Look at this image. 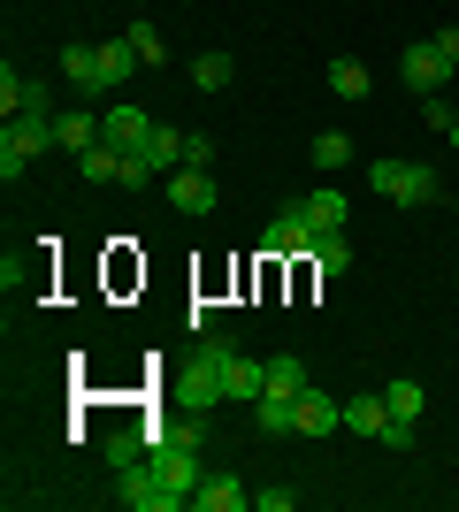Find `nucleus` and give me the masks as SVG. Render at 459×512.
<instances>
[{"mask_svg": "<svg viewBox=\"0 0 459 512\" xmlns=\"http://www.w3.org/2000/svg\"><path fill=\"white\" fill-rule=\"evenodd\" d=\"M131 69H138V46L131 39H100V77H108V92L131 85Z\"/></svg>", "mask_w": 459, "mask_h": 512, "instance_id": "6ab92c4d", "label": "nucleus"}, {"mask_svg": "<svg viewBox=\"0 0 459 512\" xmlns=\"http://www.w3.org/2000/svg\"><path fill=\"white\" fill-rule=\"evenodd\" d=\"M383 406H391L398 421H421V413H429V390H421L414 375H398V383H383Z\"/></svg>", "mask_w": 459, "mask_h": 512, "instance_id": "a211bd4d", "label": "nucleus"}, {"mask_svg": "<svg viewBox=\"0 0 459 512\" xmlns=\"http://www.w3.org/2000/svg\"><path fill=\"white\" fill-rule=\"evenodd\" d=\"M444 138H452V153H459V123H452V130H444Z\"/></svg>", "mask_w": 459, "mask_h": 512, "instance_id": "473e14b6", "label": "nucleus"}, {"mask_svg": "<svg viewBox=\"0 0 459 512\" xmlns=\"http://www.w3.org/2000/svg\"><path fill=\"white\" fill-rule=\"evenodd\" d=\"M115 169H123V153H115V146L77 153V176H85V184H115Z\"/></svg>", "mask_w": 459, "mask_h": 512, "instance_id": "a878e982", "label": "nucleus"}, {"mask_svg": "<svg viewBox=\"0 0 459 512\" xmlns=\"http://www.w3.org/2000/svg\"><path fill=\"white\" fill-rule=\"evenodd\" d=\"M459 62H444L437 54V39H414L406 46V54H398V77H406V85L421 92V100H429V92H444V77H452Z\"/></svg>", "mask_w": 459, "mask_h": 512, "instance_id": "423d86ee", "label": "nucleus"}, {"mask_svg": "<svg viewBox=\"0 0 459 512\" xmlns=\"http://www.w3.org/2000/svg\"><path fill=\"white\" fill-rule=\"evenodd\" d=\"M253 421H261V436H299V398H261Z\"/></svg>", "mask_w": 459, "mask_h": 512, "instance_id": "aec40b11", "label": "nucleus"}, {"mask_svg": "<svg viewBox=\"0 0 459 512\" xmlns=\"http://www.w3.org/2000/svg\"><path fill=\"white\" fill-rule=\"evenodd\" d=\"M368 184H375L383 199H398V207H429V199L444 192V176L429 169V161H398V153H383V161H375Z\"/></svg>", "mask_w": 459, "mask_h": 512, "instance_id": "f03ea898", "label": "nucleus"}, {"mask_svg": "<svg viewBox=\"0 0 459 512\" xmlns=\"http://www.w3.org/2000/svg\"><path fill=\"white\" fill-rule=\"evenodd\" d=\"M192 85L199 92H230V85H238V62H230V54H199V62H192Z\"/></svg>", "mask_w": 459, "mask_h": 512, "instance_id": "412c9836", "label": "nucleus"}, {"mask_svg": "<svg viewBox=\"0 0 459 512\" xmlns=\"http://www.w3.org/2000/svg\"><path fill=\"white\" fill-rule=\"evenodd\" d=\"M153 115L146 107H108V115H100V146H115V153H146L153 146Z\"/></svg>", "mask_w": 459, "mask_h": 512, "instance_id": "39448f33", "label": "nucleus"}, {"mask_svg": "<svg viewBox=\"0 0 459 512\" xmlns=\"http://www.w3.org/2000/svg\"><path fill=\"white\" fill-rule=\"evenodd\" d=\"M46 146H62V138H54V115H16V123L0 130V176L16 184V176L31 169Z\"/></svg>", "mask_w": 459, "mask_h": 512, "instance_id": "7ed1b4c3", "label": "nucleus"}, {"mask_svg": "<svg viewBox=\"0 0 459 512\" xmlns=\"http://www.w3.org/2000/svg\"><path fill=\"white\" fill-rule=\"evenodd\" d=\"M429 39H437V54H444V62H459V23H444V31H429Z\"/></svg>", "mask_w": 459, "mask_h": 512, "instance_id": "2f4dec72", "label": "nucleus"}, {"mask_svg": "<svg viewBox=\"0 0 459 512\" xmlns=\"http://www.w3.org/2000/svg\"><path fill=\"white\" fill-rule=\"evenodd\" d=\"M421 123H429V130H452L459 115H452V107H444V92H429V100H421Z\"/></svg>", "mask_w": 459, "mask_h": 512, "instance_id": "c756f323", "label": "nucleus"}, {"mask_svg": "<svg viewBox=\"0 0 459 512\" xmlns=\"http://www.w3.org/2000/svg\"><path fill=\"white\" fill-rule=\"evenodd\" d=\"M253 505H261V512H291V505H299V490H284V482H268V490H253Z\"/></svg>", "mask_w": 459, "mask_h": 512, "instance_id": "c85d7f7f", "label": "nucleus"}, {"mask_svg": "<svg viewBox=\"0 0 459 512\" xmlns=\"http://www.w3.org/2000/svg\"><path fill=\"white\" fill-rule=\"evenodd\" d=\"M146 467H153V482H161V505L169 512H184L199 497V482H207V474H199V451L184 444V436H161V428H153V444H146Z\"/></svg>", "mask_w": 459, "mask_h": 512, "instance_id": "f257e3e1", "label": "nucleus"}, {"mask_svg": "<svg viewBox=\"0 0 459 512\" xmlns=\"http://www.w3.org/2000/svg\"><path fill=\"white\" fill-rule=\"evenodd\" d=\"M62 77L77 85V100H85V92H108V77H100V46H69V54H62Z\"/></svg>", "mask_w": 459, "mask_h": 512, "instance_id": "2eb2a0df", "label": "nucleus"}, {"mask_svg": "<svg viewBox=\"0 0 459 512\" xmlns=\"http://www.w3.org/2000/svg\"><path fill=\"white\" fill-rule=\"evenodd\" d=\"M192 505L199 512H245V505H253V490H245V482H238V474H207V482H199V497H192Z\"/></svg>", "mask_w": 459, "mask_h": 512, "instance_id": "9d476101", "label": "nucleus"}, {"mask_svg": "<svg viewBox=\"0 0 459 512\" xmlns=\"http://www.w3.org/2000/svg\"><path fill=\"white\" fill-rule=\"evenodd\" d=\"M368 62H329V92H337V100H368Z\"/></svg>", "mask_w": 459, "mask_h": 512, "instance_id": "5701e85b", "label": "nucleus"}, {"mask_svg": "<svg viewBox=\"0 0 459 512\" xmlns=\"http://www.w3.org/2000/svg\"><path fill=\"white\" fill-rule=\"evenodd\" d=\"M306 390V360L299 352H276V360H268V390L261 398H299Z\"/></svg>", "mask_w": 459, "mask_h": 512, "instance_id": "f3484780", "label": "nucleus"}, {"mask_svg": "<svg viewBox=\"0 0 459 512\" xmlns=\"http://www.w3.org/2000/svg\"><path fill=\"white\" fill-rule=\"evenodd\" d=\"M329 428H345V406H337L329 390L306 383V390H299V436H329Z\"/></svg>", "mask_w": 459, "mask_h": 512, "instance_id": "9b49d317", "label": "nucleus"}, {"mask_svg": "<svg viewBox=\"0 0 459 512\" xmlns=\"http://www.w3.org/2000/svg\"><path fill=\"white\" fill-rule=\"evenodd\" d=\"M23 85H31V77H16V69H0V115H8V123L23 115Z\"/></svg>", "mask_w": 459, "mask_h": 512, "instance_id": "bb28decb", "label": "nucleus"}, {"mask_svg": "<svg viewBox=\"0 0 459 512\" xmlns=\"http://www.w3.org/2000/svg\"><path fill=\"white\" fill-rule=\"evenodd\" d=\"M115 505H131V512H169V505H161V482H153V467H146V451L115 467Z\"/></svg>", "mask_w": 459, "mask_h": 512, "instance_id": "0eeeda50", "label": "nucleus"}, {"mask_svg": "<svg viewBox=\"0 0 459 512\" xmlns=\"http://www.w3.org/2000/svg\"><path fill=\"white\" fill-rule=\"evenodd\" d=\"M306 153H314V169H322V176L352 169V138H345V130H322V138H314V146H306Z\"/></svg>", "mask_w": 459, "mask_h": 512, "instance_id": "4be33fe9", "label": "nucleus"}, {"mask_svg": "<svg viewBox=\"0 0 459 512\" xmlns=\"http://www.w3.org/2000/svg\"><path fill=\"white\" fill-rule=\"evenodd\" d=\"M391 421H398V413L383 406V390H360V398H345V428H352V436H383Z\"/></svg>", "mask_w": 459, "mask_h": 512, "instance_id": "ddd939ff", "label": "nucleus"}, {"mask_svg": "<svg viewBox=\"0 0 459 512\" xmlns=\"http://www.w3.org/2000/svg\"><path fill=\"white\" fill-rule=\"evenodd\" d=\"M184 169H215V138H207V130L184 138Z\"/></svg>", "mask_w": 459, "mask_h": 512, "instance_id": "cd10ccee", "label": "nucleus"}, {"mask_svg": "<svg viewBox=\"0 0 459 512\" xmlns=\"http://www.w3.org/2000/svg\"><path fill=\"white\" fill-rule=\"evenodd\" d=\"M54 138H62V153H92L100 146V115H92V107H62V115H54Z\"/></svg>", "mask_w": 459, "mask_h": 512, "instance_id": "f8f14e48", "label": "nucleus"}, {"mask_svg": "<svg viewBox=\"0 0 459 512\" xmlns=\"http://www.w3.org/2000/svg\"><path fill=\"white\" fill-rule=\"evenodd\" d=\"M123 39L138 46V69H161V62H169V39H161V31H153V23H131V31H123Z\"/></svg>", "mask_w": 459, "mask_h": 512, "instance_id": "393cba45", "label": "nucleus"}, {"mask_svg": "<svg viewBox=\"0 0 459 512\" xmlns=\"http://www.w3.org/2000/svg\"><path fill=\"white\" fill-rule=\"evenodd\" d=\"M222 390H230V406H261V390H268V360H253V352H230L222 360Z\"/></svg>", "mask_w": 459, "mask_h": 512, "instance_id": "6e6552de", "label": "nucleus"}, {"mask_svg": "<svg viewBox=\"0 0 459 512\" xmlns=\"http://www.w3.org/2000/svg\"><path fill=\"white\" fill-rule=\"evenodd\" d=\"M306 268H314L322 283H337V276H345V268H352V245H345V230L314 237V253H306Z\"/></svg>", "mask_w": 459, "mask_h": 512, "instance_id": "dca6fc26", "label": "nucleus"}, {"mask_svg": "<svg viewBox=\"0 0 459 512\" xmlns=\"http://www.w3.org/2000/svg\"><path fill=\"white\" fill-rule=\"evenodd\" d=\"M314 237H322V230H314L299 207H284V214L261 230V253H268V260H306V253H314Z\"/></svg>", "mask_w": 459, "mask_h": 512, "instance_id": "20e7f679", "label": "nucleus"}, {"mask_svg": "<svg viewBox=\"0 0 459 512\" xmlns=\"http://www.w3.org/2000/svg\"><path fill=\"white\" fill-rule=\"evenodd\" d=\"M161 192H169L176 214H215V176H207V169H169V176H161Z\"/></svg>", "mask_w": 459, "mask_h": 512, "instance_id": "1a4fd4ad", "label": "nucleus"}, {"mask_svg": "<svg viewBox=\"0 0 459 512\" xmlns=\"http://www.w3.org/2000/svg\"><path fill=\"white\" fill-rule=\"evenodd\" d=\"M146 161H153L161 176H169V169H184V130H169V123H161V130H153V146H146Z\"/></svg>", "mask_w": 459, "mask_h": 512, "instance_id": "b1692460", "label": "nucleus"}, {"mask_svg": "<svg viewBox=\"0 0 459 512\" xmlns=\"http://www.w3.org/2000/svg\"><path fill=\"white\" fill-rule=\"evenodd\" d=\"M299 214H306V222H314V230H345V222H352V207H345V192H337V184H322V192H306L299 199Z\"/></svg>", "mask_w": 459, "mask_h": 512, "instance_id": "4468645a", "label": "nucleus"}, {"mask_svg": "<svg viewBox=\"0 0 459 512\" xmlns=\"http://www.w3.org/2000/svg\"><path fill=\"white\" fill-rule=\"evenodd\" d=\"M375 444H383V451H414V421H391L383 436H375Z\"/></svg>", "mask_w": 459, "mask_h": 512, "instance_id": "7c9ffc66", "label": "nucleus"}]
</instances>
